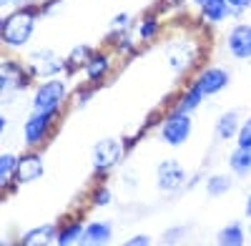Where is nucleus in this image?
<instances>
[{
    "instance_id": "f257e3e1",
    "label": "nucleus",
    "mask_w": 251,
    "mask_h": 246,
    "mask_svg": "<svg viewBox=\"0 0 251 246\" xmlns=\"http://www.w3.org/2000/svg\"><path fill=\"white\" fill-rule=\"evenodd\" d=\"M228 80H231V75H228L226 68H221V66L206 68V71L194 80V83H191V88L181 96V100H178L176 108H178V111H194L196 106H201L203 98L224 91V88L228 86Z\"/></svg>"
},
{
    "instance_id": "f03ea898",
    "label": "nucleus",
    "mask_w": 251,
    "mask_h": 246,
    "mask_svg": "<svg viewBox=\"0 0 251 246\" xmlns=\"http://www.w3.org/2000/svg\"><path fill=\"white\" fill-rule=\"evenodd\" d=\"M35 20H38V10L33 5H23L15 13H10L3 20V43L8 48L28 46L33 38V30H35Z\"/></svg>"
},
{
    "instance_id": "7ed1b4c3",
    "label": "nucleus",
    "mask_w": 251,
    "mask_h": 246,
    "mask_svg": "<svg viewBox=\"0 0 251 246\" xmlns=\"http://www.w3.org/2000/svg\"><path fill=\"white\" fill-rule=\"evenodd\" d=\"M194 121L188 116V111H171L166 116V121L161 123V141L169 143V146H183L191 136Z\"/></svg>"
},
{
    "instance_id": "20e7f679",
    "label": "nucleus",
    "mask_w": 251,
    "mask_h": 246,
    "mask_svg": "<svg viewBox=\"0 0 251 246\" xmlns=\"http://www.w3.org/2000/svg\"><path fill=\"white\" fill-rule=\"evenodd\" d=\"M66 83L58 78H50V80H43L38 88H35V96H33V111H58L66 100Z\"/></svg>"
},
{
    "instance_id": "39448f33",
    "label": "nucleus",
    "mask_w": 251,
    "mask_h": 246,
    "mask_svg": "<svg viewBox=\"0 0 251 246\" xmlns=\"http://www.w3.org/2000/svg\"><path fill=\"white\" fill-rule=\"evenodd\" d=\"M30 78H33L30 68H23L20 63H15V60H3V66H0V91H3L5 100L15 91L28 88Z\"/></svg>"
},
{
    "instance_id": "423d86ee",
    "label": "nucleus",
    "mask_w": 251,
    "mask_h": 246,
    "mask_svg": "<svg viewBox=\"0 0 251 246\" xmlns=\"http://www.w3.org/2000/svg\"><path fill=\"white\" fill-rule=\"evenodd\" d=\"M58 111H33L23 126V141L25 146H38L40 141H46L50 133V126L55 121Z\"/></svg>"
},
{
    "instance_id": "0eeeda50",
    "label": "nucleus",
    "mask_w": 251,
    "mask_h": 246,
    "mask_svg": "<svg viewBox=\"0 0 251 246\" xmlns=\"http://www.w3.org/2000/svg\"><path fill=\"white\" fill-rule=\"evenodd\" d=\"M123 158V141L121 138H100L93 146V169L108 171Z\"/></svg>"
},
{
    "instance_id": "6e6552de",
    "label": "nucleus",
    "mask_w": 251,
    "mask_h": 246,
    "mask_svg": "<svg viewBox=\"0 0 251 246\" xmlns=\"http://www.w3.org/2000/svg\"><path fill=\"white\" fill-rule=\"evenodd\" d=\"M166 60H169V66L176 73H183L196 60V46L191 43V40H186V38H178V40H174V43L166 46Z\"/></svg>"
},
{
    "instance_id": "1a4fd4ad",
    "label": "nucleus",
    "mask_w": 251,
    "mask_h": 246,
    "mask_svg": "<svg viewBox=\"0 0 251 246\" xmlns=\"http://www.w3.org/2000/svg\"><path fill=\"white\" fill-rule=\"evenodd\" d=\"M226 48L236 60H251V25L249 23L234 25L226 35Z\"/></svg>"
},
{
    "instance_id": "9d476101",
    "label": "nucleus",
    "mask_w": 251,
    "mask_h": 246,
    "mask_svg": "<svg viewBox=\"0 0 251 246\" xmlns=\"http://www.w3.org/2000/svg\"><path fill=\"white\" fill-rule=\"evenodd\" d=\"M28 68L38 78H48V75L60 73L63 68H66V63H63L53 50H33L28 55Z\"/></svg>"
},
{
    "instance_id": "9b49d317",
    "label": "nucleus",
    "mask_w": 251,
    "mask_h": 246,
    "mask_svg": "<svg viewBox=\"0 0 251 246\" xmlns=\"http://www.w3.org/2000/svg\"><path fill=\"white\" fill-rule=\"evenodd\" d=\"M156 183L163 191H178L186 183V169L178 161H161L156 169Z\"/></svg>"
},
{
    "instance_id": "f8f14e48",
    "label": "nucleus",
    "mask_w": 251,
    "mask_h": 246,
    "mask_svg": "<svg viewBox=\"0 0 251 246\" xmlns=\"http://www.w3.org/2000/svg\"><path fill=\"white\" fill-rule=\"evenodd\" d=\"M43 171H46V166H43L40 153H25V156L18 158L13 181L15 183H30V181H38L40 176H43Z\"/></svg>"
},
{
    "instance_id": "ddd939ff",
    "label": "nucleus",
    "mask_w": 251,
    "mask_h": 246,
    "mask_svg": "<svg viewBox=\"0 0 251 246\" xmlns=\"http://www.w3.org/2000/svg\"><path fill=\"white\" fill-rule=\"evenodd\" d=\"M194 3L201 8V15L208 23H224L228 15H234L231 5H228L226 0H194Z\"/></svg>"
},
{
    "instance_id": "4468645a",
    "label": "nucleus",
    "mask_w": 251,
    "mask_h": 246,
    "mask_svg": "<svg viewBox=\"0 0 251 246\" xmlns=\"http://www.w3.org/2000/svg\"><path fill=\"white\" fill-rule=\"evenodd\" d=\"M113 236V229L108 221H93L86 226V231H83V244L88 246H100V244H108Z\"/></svg>"
},
{
    "instance_id": "2eb2a0df",
    "label": "nucleus",
    "mask_w": 251,
    "mask_h": 246,
    "mask_svg": "<svg viewBox=\"0 0 251 246\" xmlns=\"http://www.w3.org/2000/svg\"><path fill=\"white\" fill-rule=\"evenodd\" d=\"M55 236H58V229L53 223H43V226H38V229L25 231L20 241L25 246H46V244H55Z\"/></svg>"
},
{
    "instance_id": "dca6fc26",
    "label": "nucleus",
    "mask_w": 251,
    "mask_h": 246,
    "mask_svg": "<svg viewBox=\"0 0 251 246\" xmlns=\"http://www.w3.org/2000/svg\"><path fill=\"white\" fill-rule=\"evenodd\" d=\"M239 133V113L236 111H226L224 116L216 118V128H214V136L219 141H228V138H236Z\"/></svg>"
},
{
    "instance_id": "f3484780",
    "label": "nucleus",
    "mask_w": 251,
    "mask_h": 246,
    "mask_svg": "<svg viewBox=\"0 0 251 246\" xmlns=\"http://www.w3.org/2000/svg\"><path fill=\"white\" fill-rule=\"evenodd\" d=\"M228 169L236 176H249L251 173V148L236 146V151L228 156Z\"/></svg>"
},
{
    "instance_id": "a211bd4d",
    "label": "nucleus",
    "mask_w": 251,
    "mask_h": 246,
    "mask_svg": "<svg viewBox=\"0 0 251 246\" xmlns=\"http://www.w3.org/2000/svg\"><path fill=\"white\" fill-rule=\"evenodd\" d=\"M244 234H246L244 226H241L239 221H234V223H228V226H224L219 231V244H224V246H241L246 241Z\"/></svg>"
},
{
    "instance_id": "6ab92c4d",
    "label": "nucleus",
    "mask_w": 251,
    "mask_h": 246,
    "mask_svg": "<svg viewBox=\"0 0 251 246\" xmlns=\"http://www.w3.org/2000/svg\"><path fill=\"white\" fill-rule=\"evenodd\" d=\"M83 231H86V226H80L78 221L68 223V226H63L55 236V244L58 246H71V244H80L83 241Z\"/></svg>"
},
{
    "instance_id": "aec40b11",
    "label": "nucleus",
    "mask_w": 251,
    "mask_h": 246,
    "mask_svg": "<svg viewBox=\"0 0 251 246\" xmlns=\"http://www.w3.org/2000/svg\"><path fill=\"white\" fill-rule=\"evenodd\" d=\"M108 66H111L108 55H103V53L91 55V60L86 63V75H88V80H100L103 75L108 73Z\"/></svg>"
},
{
    "instance_id": "412c9836",
    "label": "nucleus",
    "mask_w": 251,
    "mask_h": 246,
    "mask_svg": "<svg viewBox=\"0 0 251 246\" xmlns=\"http://www.w3.org/2000/svg\"><path fill=\"white\" fill-rule=\"evenodd\" d=\"M228 189H231V176H226V173H211L206 181V194L211 198L224 196Z\"/></svg>"
},
{
    "instance_id": "4be33fe9",
    "label": "nucleus",
    "mask_w": 251,
    "mask_h": 246,
    "mask_svg": "<svg viewBox=\"0 0 251 246\" xmlns=\"http://www.w3.org/2000/svg\"><path fill=\"white\" fill-rule=\"evenodd\" d=\"M15 166H18V158L13 153H3V156H0V183H3V186H8V181L13 178Z\"/></svg>"
},
{
    "instance_id": "5701e85b",
    "label": "nucleus",
    "mask_w": 251,
    "mask_h": 246,
    "mask_svg": "<svg viewBox=\"0 0 251 246\" xmlns=\"http://www.w3.org/2000/svg\"><path fill=\"white\" fill-rule=\"evenodd\" d=\"M158 35V20L156 18H146L138 23V38L141 40H153Z\"/></svg>"
},
{
    "instance_id": "b1692460",
    "label": "nucleus",
    "mask_w": 251,
    "mask_h": 246,
    "mask_svg": "<svg viewBox=\"0 0 251 246\" xmlns=\"http://www.w3.org/2000/svg\"><path fill=\"white\" fill-rule=\"evenodd\" d=\"M91 60V48L88 46H80V48H73V53L68 55V66H78V63H88Z\"/></svg>"
},
{
    "instance_id": "393cba45",
    "label": "nucleus",
    "mask_w": 251,
    "mask_h": 246,
    "mask_svg": "<svg viewBox=\"0 0 251 246\" xmlns=\"http://www.w3.org/2000/svg\"><path fill=\"white\" fill-rule=\"evenodd\" d=\"M236 146H244V148H251V118H246L241 126H239V133H236Z\"/></svg>"
},
{
    "instance_id": "a878e982",
    "label": "nucleus",
    "mask_w": 251,
    "mask_h": 246,
    "mask_svg": "<svg viewBox=\"0 0 251 246\" xmlns=\"http://www.w3.org/2000/svg\"><path fill=\"white\" fill-rule=\"evenodd\" d=\"M113 198H111V191L106 189V186H100V189H96L93 191V203L96 206H108Z\"/></svg>"
},
{
    "instance_id": "bb28decb",
    "label": "nucleus",
    "mask_w": 251,
    "mask_h": 246,
    "mask_svg": "<svg viewBox=\"0 0 251 246\" xmlns=\"http://www.w3.org/2000/svg\"><path fill=\"white\" fill-rule=\"evenodd\" d=\"M183 234H186V229H169V231L163 234V241L166 244H176V241L183 239Z\"/></svg>"
},
{
    "instance_id": "cd10ccee",
    "label": "nucleus",
    "mask_w": 251,
    "mask_h": 246,
    "mask_svg": "<svg viewBox=\"0 0 251 246\" xmlns=\"http://www.w3.org/2000/svg\"><path fill=\"white\" fill-rule=\"evenodd\" d=\"M226 3L231 5L234 13H241V10H246V8L251 5V0H226Z\"/></svg>"
},
{
    "instance_id": "c85d7f7f",
    "label": "nucleus",
    "mask_w": 251,
    "mask_h": 246,
    "mask_svg": "<svg viewBox=\"0 0 251 246\" xmlns=\"http://www.w3.org/2000/svg\"><path fill=\"white\" fill-rule=\"evenodd\" d=\"M126 244H128V246H149V244H151V239L146 236V234H138V236L128 239V241H126Z\"/></svg>"
},
{
    "instance_id": "c756f323",
    "label": "nucleus",
    "mask_w": 251,
    "mask_h": 246,
    "mask_svg": "<svg viewBox=\"0 0 251 246\" xmlns=\"http://www.w3.org/2000/svg\"><path fill=\"white\" fill-rule=\"evenodd\" d=\"M128 13H121L118 18H113V28H126V25H128Z\"/></svg>"
},
{
    "instance_id": "7c9ffc66",
    "label": "nucleus",
    "mask_w": 251,
    "mask_h": 246,
    "mask_svg": "<svg viewBox=\"0 0 251 246\" xmlns=\"http://www.w3.org/2000/svg\"><path fill=\"white\" fill-rule=\"evenodd\" d=\"M15 5H33V3H40V0H13Z\"/></svg>"
},
{
    "instance_id": "2f4dec72",
    "label": "nucleus",
    "mask_w": 251,
    "mask_h": 246,
    "mask_svg": "<svg viewBox=\"0 0 251 246\" xmlns=\"http://www.w3.org/2000/svg\"><path fill=\"white\" fill-rule=\"evenodd\" d=\"M246 216H249V219H251V194H249V196H246Z\"/></svg>"
},
{
    "instance_id": "473e14b6",
    "label": "nucleus",
    "mask_w": 251,
    "mask_h": 246,
    "mask_svg": "<svg viewBox=\"0 0 251 246\" xmlns=\"http://www.w3.org/2000/svg\"><path fill=\"white\" fill-rule=\"evenodd\" d=\"M10 3H13V0H0V8H8Z\"/></svg>"
},
{
    "instance_id": "72a5a7b5",
    "label": "nucleus",
    "mask_w": 251,
    "mask_h": 246,
    "mask_svg": "<svg viewBox=\"0 0 251 246\" xmlns=\"http://www.w3.org/2000/svg\"><path fill=\"white\" fill-rule=\"evenodd\" d=\"M174 3H181V0H174Z\"/></svg>"
}]
</instances>
